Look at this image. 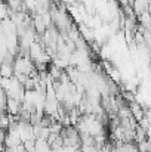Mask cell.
I'll return each instance as SVG.
<instances>
[{"instance_id":"1","label":"cell","mask_w":151,"mask_h":152,"mask_svg":"<svg viewBox=\"0 0 151 152\" xmlns=\"http://www.w3.org/2000/svg\"><path fill=\"white\" fill-rule=\"evenodd\" d=\"M150 1L151 0H135V1L132 3V7H133L135 13L139 16V15H142L144 12H148V9H150Z\"/></svg>"},{"instance_id":"2","label":"cell","mask_w":151,"mask_h":152,"mask_svg":"<svg viewBox=\"0 0 151 152\" xmlns=\"http://www.w3.org/2000/svg\"><path fill=\"white\" fill-rule=\"evenodd\" d=\"M130 111H132V115H133V118L139 123L145 115H144V109H142V105H139L138 102H133V103H130Z\"/></svg>"},{"instance_id":"3","label":"cell","mask_w":151,"mask_h":152,"mask_svg":"<svg viewBox=\"0 0 151 152\" xmlns=\"http://www.w3.org/2000/svg\"><path fill=\"white\" fill-rule=\"evenodd\" d=\"M15 75V66L12 64H1V77L12 78Z\"/></svg>"},{"instance_id":"4","label":"cell","mask_w":151,"mask_h":152,"mask_svg":"<svg viewBox=\"0 0 151 152\" xmlns=\"http://www.w3.org/2000/svg\"><path fill=\"white\" fill-rule=\"evenodd\" d=\"M132 111H130V106H122L119 109V118L120 120H127V118H132Z\"/></svg>"},{"instance_id":"5","label":"cell","mask_w":151,"mask_h":152,"mask_svg":"<svg viewBox=\"0 0 151 152\" xmlns=\"http://www.w3.org/2000/svg\"><path fill=\"white\" fill-rule=\"evenodd\" d=\"M24 146H25V151L27 152H37V148H36V140H34V139L24 142Z\"/></svg>"},{"instance_id":"6","label":"cell","mask_w":151,"mask_h":152,"mask_svg":"<svg viewBox=\"0 0 151 152\" xmlns=\"http://www.w3.org/2000/svg\"><path fill=\"white\" fill-rule=\"evenodd\" d=\"M138 126H141L144 130H148V129L151 127V120L148 118V117H144V118L138 123Z\"/></svg>"}]
</instances>
